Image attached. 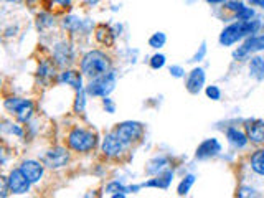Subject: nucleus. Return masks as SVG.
Segmentation results:
<instances>
[{
    "label": "nucleus",
    "mask_w": 264,
    "mask_h": 198,
    "mask_svg": "<svg viewBox=\"0 0 264 198\" xmlns=\"http://www.w3.org/2000/svg\"><path fill=\"white\" fill-rule=\"evenodd\" d=\"M63 83H68L70 86H73L76 89V91H81V76L79 73H76V71H65V73H61V78H60Z\"/></svg>",
    "instance_id": "nucleus-18"
},
{
    "label": "nucleus",
    "mask_w": 264,
    "mask_h": 198,
    "mask_svg": "<svg viewBox=\"0 0 264 198\" xmlns=\"http://www.w3.org/2000/svg\"><path fill=\"white\" fill-rule=\"evenodd\" d=\"M43 162H45V165L50 169H60V167H63V165L68 164V152L61 147L53 148V150L47 152Z\"/></svg>",
    "instance_id": "nucleus-8"
},
{
    "label": "nucleus",
    "mask_w": 264,
    "mask_h": 198,
    "mask_svg": "<svg viewBox=\"0 0 264 198\" xmlns=\"http://www.w3.org/2000/svg\"><path fill=\"white\" fill-rule=\"evenodd\" d=\"M122 147H124V144H122L119 139L116 137L114 132L104 137V141H103V152L106 155H111V157L119 155L121 152H122Z\"/></svg>",
    "instance_id": "nucleus-10"
},
{
    "label": "nucleus",
    "mask_w": 264,
    "mask_h": 198,
    "mask_svg": "<svg viewBox=\"0 0 264 198\" xmlns=\"http://www.w3.org/2000/svg\"><path fill=\"white\" fill-rule=\"evenodd\" d=\"M193 182H195V177H193V175H188V177H185L184 182H182L180 185H179V195H186L190 188H192Z\"/></svg>",
    "instance_id": "nucleus-23"
},
{
    "label": "nucleus",
    "mask_w": 264,
    "mask_h": 198,
    "mask_svg": "<svg viewBox=\"0 0 264 198\" xmlns=\"http://www.w3.org/2000/svg\"><path fill=\"white\" fill-rule=\"evenodd\" d=\"M165 42H167L165 33L158 31V33H156V35H152V37H150L149 45H150V47H152V48H162L163 45H165Z\"/></svg>",
    "instance_id": "nucleus-22"
},
{
    "label": "nucleus",
    "mask_w": 264,
    "mask_h": 198,
    "mask_svg": "<svg viewBox=\"0 0 264 198\" xmlns=\"http://www.w3.org/2000/svg\"><path fill=\"white\" fill-rule=\"evenodd\" d=\"M165 165H167V159L160 157V159H156V160L150 162L149 167H147V172L149 173H158L163 167H165Z\"/></svg>",
    "instance_id": "nucleus-21"
},
{
    "label": "nucleus",
    "mask_w": 264,
    "mask_h": 198,
    "mask_svg": "<svg viewBox=\"0 0 264 198\" xmlns=\"http://www.w3.org/2000/svg\"><path fill=\"white\" fill-rule=\"evenodd\" d=\"M241 7H243V3L241 2H230L228 3V8H231V10H239Z\"/></svg>",
    "instance_id": "nucleus-33"
},
{
    "label": "nucleus",
    "mask_w": 264,
    "mask_h": 198,
    "mask_svg": "<svg viewBox=\"0 0 264 198\" xmlns=\"http://www.w3.org/2000/svg\"><path fill=\"white\" fill-rule=\"evenodd\" d=\"M84 109V93L83 89L78 91V96H76V102H75V111L76 112H81Z\"/></svg>",
    "instance_id": "nucleus-27"
},
{
    "label": "nucleus",
    "mask_w": 264,
    "mask_h": 198,
    "mask_svg": "<svg viewBox=\"0 0 264 198\" xmlns=\"http://www.w3.org/2000/svg\"><path fill=\"white\" fill-rule=\"evenodd\" d=\"M116 86V76L114 73H107L101 76V78H96L89 83V86L86 88V91L91 96H104L106 98L109 93L114 89Z\"/></svg>",
    "instance_id": "nucleus-3"
},
{
    "label": "nucleus",
    "mask_w": 264,
    "mask_h": 198,
    "mask_svg": "<svg viewBox=\"0 0 264 198\" xmlns=\"http://www.w3.org/2000/svg\"><path fill=\"white\" fill-rule=\"evenodd\" d=\"M109 68H111L109 58L101 51H89L83 58V61H81V71H83L84 76H88L91 79H96L107 74Z\"/></svg>",
    "instance_id": "nucleus-1"
},
{
    "label": "nucleus",
    "mask_w": 264,
    "mask_h": 198,
    "mask_svg": "<svg viewBox=\"0 0 264 198\" xmlns=\"http://www.w3.org/2000/svg\"><path fill=\"white\" fill-rule=\"evenodd\" d=\"M114 134L124 146H129L131 142L137 141L140 137V134H142V125L139 123H122L116 127Z\"/></svg>",
    "instance_id": "nucleus-5"
},
{
    "label": "nucleus",
    "mask_w": 264,
    "mask_h": 198,
    "mask_svg": "<svg viewBox=\"0 0 264 198\" xmlns=\"http://www.w3.org/2000/svg\"><path fill=\"white\" fill-rule=\"evenodd\" d=\"M52 71L53 68L48 65V63H43L42 66H40V70H38V74L40 76H52Z\"/></svg>",
    "instance_id": "nucleus-29"
},
{
    "label": "nucleus",
    "mask_w": 264,
    "mask_h": 198,
    "mask_svg": "<svg viewBox=\"0 0 264 198\" xmlns=\"http://www.w3.org/2000/svg\"><path fill=\"white\" fill-rule=\"evenodd\" d=\"M70 147L76 152H88L94 147L96 144V137L93 132L84 129H75L70 134Z\"/></svg>",
    "instance_id": "nucleus-2"
},
{
    "label": "nucleus",
    "mask_w": 264,
    "mask_h": 198,
    "mask_svg": "<svg viewBox=\"0 0 264 198\" xmlns=\"http://www.w3.org/2000/svg\"><path fill=\"white\" fill-rule=\"evenodd\" d=\"M172 178H174V172L172 170H165L162 175H157V178L150 180V182L144 183L142 187H158V188H167L168 183L172 182Z\"/></svg>",
    "instance_id": "nucleus-16"
},
{
    "label": "nucleus",
    "mask_w": 264,
    "mask_h": 198,
    "mask_svg": "<svg viewBox=\"0 0 264 198\" xmlns=\"http://www.w3.org/2000/svg\"><path fill=\"white\" fill-rule=\"evenodd\" d=\"M220 150H221V146L216 139H207V141L200 144V147L197 148V157L198 159H207V157L216 155Z\"/></svg>",
    "instance_id": "nucleus-11"
},
{
    "label": "nucleus",
    "mask_w": 264,
    "mask_h": 198,
    "mask_svg": "<svg viewBox=\"0 0 264 198\" xmlns=\"http://www.w3.org/2000/svg\"><path fill=\"white\" fill-rule=\"evenodd\" d=\"M243 37H244V22H238V24L226 26V28L221 31L220 43L225 45V47H230V45L236 43Z\"/></svg>",
    "instance_id": "nucleus-6"
},
{
    "label": "nucleus",
    "mask_w": 264,
    "mask_h": 198,
    "mask_svg": "<svg viewBox=\"0 0 264 198\" xmlns=\"http://www.w3.org/2000/svg\"><path fill=\"white\" fill-rule=\"evenodd\" d=\"M104 107L107 109V112H114V104L111 102V99H104Z\"/></svg>",
    "instance_id": "nucleus-32"
},
{
    "label": "nucleus",
    "mask_w": 264,
    "mask_h": 198,
    "mask_svg": "<svg viewBox=\"0 0 264 198\" xmlns=\"http://www.w3.org/2000/svg\"><path fill=\"white\" fill-rule=\"evenodd\" d=\"M207 96L211 98L213 101H218L220 96H221V93H220V89H218L216 86H208L207 88Z\"/></svg>",
    "instance_id": "nucleus-28"
},
{
    "label": "nucleus",
    "mask_w": 264,
    "mask_h": 198,
    "mask_svg": "<svg viewBox=\"0 0 264 198\" xmlns=\"http://www.w3.org/2000/svg\"><path fill=\"white\" fill-rule=\"evenodd\" d=\"M127 190H129V188H124L119 182H112V183H109V185L106 187V192L112 193V195H116L117 192H127Z\"/></svg>",
    "instance_id": "nucleus-25"
},
{
    "label": "nucleus",
    "mask_w": 264,
    "mask_h": 198,
    "mask_svg": "<svg viewBox=\"0 0 264 198\" xmlns=\"http://www.w3.org/2000/svg\"><path fill=\"white\" fill-rule=\"evenodd\" d=\"M259 50H264V37H251L239 50H236L235 58H243L249 51H259Z\"/></svg>",
    "instance_id": "nucleus-12"
},
{
    "label": "nucleus",
    "mask_w": 264,
    "mask_h": 198,
    "mask_svg": "<svg viewBox=\"0 0 264 198\" xmlns=\"http://www.w3.org/2000/svg\"><path fill=\"white\" fill-rule=\"evenodd\" d=\"M228 141L233 144L235 147H239V148H243L244 146L248 144V137L244 136L241 130H238V129H235V127H230L228 129Z\"/></svg>",
    "instance_id": "nucleus-17"
},
{
    "label": "nucleus",
    "mask_w": 264,
    "mask_h": 198,
    "mask_svg": "<svg viewBox=\"0 0 264 198\" xmlns=\"http://www.w3.org/2000/svg\"><path fill=\"white\" fill-rule=\"evenodd\" d=\"M30 180L25 177L24 172H22L20 169L18 170H13L10 173V177L7 178V185L10 188V192L13 193H18V195H22V193H26L30 190Z\"/></svg>",
    "instance_id": "nucleus-7"
},
{
    "label": "nucleus",
    "mask_w": 264,
    "mask_h": 198,
    "mask_svg": "<svg viewBox=\"0 0 264 198\" xmlns=\"http://www.w3.org/2000/svg\"><path fill=\"white\" fill-rule=\"evenodd\" d=\"M170 73H172V76H175V78H182V76H184V70H182L180 66H172Z\"/></svg>",
    "instance_id": "nucleus-30"
},
{
    "label": "nucleus",
    "mask_w": 264,
    "mask_h": 198,
    "mask_svg": "<svg viewBox=\"0 0 264 198\" xmlns=\"http://www.w3.org/2000/svg\"><path fill=\"white\" fill-rule=\"evenodd\" d=\"M205 51H207V47H205V43H203L202 48H200V53H197V55H195L193 61H200V60H202V58L205 56Z\"/></svg>",
    "instance_id": "nucleus-31"
},
{
    "label": "nucleus",
    "mask_w": 264,
    "mask_h": 198,
    "mask_svg": "<svg viewBox=\"0 0 264 198\" xmlns=\"http://www.w3.org/2000/svg\"><path fill=\"white\" fill-rule=\"evenodd\" d=\"M253 5H259V7H264V0H249Z\"/></svg>",
    "instance_id": "nucleus-35"
},
{
    "label": "nucleus",
    "mask_w": 264,
    "mask_h": 198,
    "mask_svg": "<svg viewBox=\"0 0 264 198\" xmlns=\"http://www.w3.org/2000/svg\"><path fill=\"white\" fill-rule=\"evenodd\" d=\"M8 2H13V0H8Z\"/></svg>",
    "instance_id": "nucleus-37"
},
{
    "label": "nucleus",
    "mask_w": 264,
    "mask_h": 198,
    "mask_svg": "<svg viewBox=\"0 0 264 198\" xmlns=\"http://www.w3.org/2000/svg\"><path fill=\"white\" fill-rule=\"evenodd\" d=\"M249 71L256 79H263L264 78V58H253L251 63H249Z\"/></svg>",
    "instance_id": "nucleus-19"
},
{
    "label": "nucleus",
    "mask_w": 264,
    "mask_h": 198,
    "mask_svg": "<svg viewBox=\"0 0 264 198\" xmlns=\"http://www.w3.org/2000/svg\"><path fill=\"white\" fill-rule=\"evenodd\" d=\"M251 167L256 173L264 175V150H258L251 157Z\"/></svg>",
    "instance_id": "nucleus-20"
},
{
    "label": "nucleus",
    "mask_w": 264,
    "mask_h": 198,
    "mask_svg": "<svg viewBox=\"0 0 264 198\" xmlns=\"http://www.w3.org/2000/svg\"><path fill=\"white\" fill-rule=\"evenodd\" d=\"M20 170L24 172V175L30 180L31 183L38 182V180L42 178V175H43V165H40L38 162H35V160L24 162Z\"/></svg>",
    "instance_id": "nucleus-9"
},
{
    "label": "nucleus",
    "mask_w": 264,
    "mask_h": 198,
    "mask_svg": "<svg viewBox=\"0 0 264 198\" xmlns=\"http://www.w3.org/2000/svg\"><path fill=\"white\" fill-rule=\"evenodd\" d=\"M203 84H205V71L202 68H195L190 73L188 81H186V89L192 94H197L203 88Z\"/></svg>",
    "instance_id": "nucleus-13"
},
{
    "label": "nucleus",
    "mask_w": 264,
    "mask_h": 198,
    "mask_svg": "<svg viewBox=\"0 0 264 198\" xmlns=\"http://www.w3.org/2000/svg\"><path fill=\"white\" fill-rule=\"evenodd\" d=\"M5 107L10 112H15L17 119L22 123H26L31 118V112H33V104L26 99L20 98H10L5 101Z\"/></svg>",
    "instance_id": "nucleus-4"
},
{
    "label": "nucleus",
    "mask_w": 264,
    "mask_h": 198,
    "mask_svg": "<svg viewBox=\"0 0 264 198\" xmlns=\"http://www.w3.org/2000/svg\"><path fill=\"white\" fill-rule=\"evenodd\" d=\"M53 3H60V5H63V7H66V5H70L71 3V0H52Z\"/></svg>",
    "instance_id": "nucleus-34"
},
{
    "label": "nucleus",
    "mask_w": 264,
    "mask_h": 198,
    "mask_svg": "<svg viewBox=\"0 0 264 198\" xmlns=\"http://www.w3.org/2000/svg\"><path fill=\"white\" fill-rule=\"evenodd\" d=\"M236 17H238V20H241V22L251 20L253 10H251V8H248V7H241L239 10H236Z\"/></svg>",
    "instance_id": "nucleus-24"
},
{
    "label": "nucleus",
    "mask_w": 264,
    "mask_h": 198,
    "mask_svg": "<svg viewBox=\"0 0 264 198\" xmlns=\"http://www.w3.org/2000/svg\"><path fill=\"white\" fill-rule=\"evenodd\" d=\"M163 65H165V56L163 55H156V56H152V60H150V66H152L154 70L162 68Z\"/></svg>",
    "instance_id": "nucleus-26"
},
{
    "label": "nucleus",
    "mask_w": 264,
    "mask_h": 198,
    "mask_svg": "<svg viewBox=\"0 0 264 198\" xmlns=\"http://www.w3.org/2000/svg\"><path fill=\"white\" fill-rule=\"evenodd\" d=\"M210 3H221V2H225V0H208Z\"/></svg>",
    "instance_id": "nucleus-36"
},
{
    "label": "nucleus",
    "mask_w": 264,
    "mask_h": 198,
    "mask_svg": "<svg viewBox=\"0 0 264 198\" xmlns=\"http://www.w3.org/2000/svg\"><path fill=\"white\" fill-rule=\"evenodd\" d=\"M248 139L254 144L264 142V121H253L248 124Z\"/></svg>",
    "instance_id": "nucleus-14"
},
{
    "label": "nucleus",
    "mask_w": 264,
    "mask_h": 198,
    "mask_svg": "<svg viewBox=\"0 0 264 198\" xmlns=\"http://www.w3.org/2000/svg\"><path fill=\"white\" fill-rule=\"evenodd\" d=\"M96 40L99 43L106 45V47H111V45L114 43V33H112V30L109 28V26L99 25L96 28Z\"/></svg>",
    "instance_id": "nucleus-15"
}]
</instances>
